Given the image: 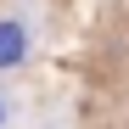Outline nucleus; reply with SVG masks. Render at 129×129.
<instances>
[{
  "label": "nucleus",
  "mask_w": 129,
  "mask_h": 129,
  "mask_svg": "<svg viewBox=\"0 0 129 129\" xmlns=\"http://www.w3.org/2000/svg\"><path fill=\"white\" fill-rule=\"evenodd\" d=\"M17 51H23V39H11V28H0V62H11Z\"/></svg>",
  "instance_id": "f257e3e1"
}]
</instances>
